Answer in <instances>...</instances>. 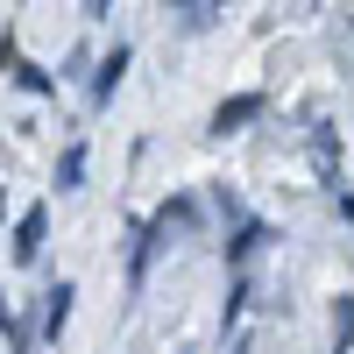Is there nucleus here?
<instances>
[{
  "label": "nucleus",
  "instance_id": "13",
  "mask_svg": "<svg viewBox=\"0 0 354 354\" xmlns=\"http://www.w3.org/2000/svg\"><path fill=\"white\" fill-rule=\"evenodd\" d=\"M163 8H185V15H192V8H198V0H163Z\"/></svg>",
  "mask_w": 354,
  "mask_h": 354
},
{
  "label": "nucleus",
  "instance_id": "7",
  "mask_svg": "<svg viewBox=\"0 0 354 354\" xmlns=\"http://www.w3.org/2000/svg\"><path fill=\"white\" fill-rule=\"evenodd\" d=\"M15 85H21V93H36V100H50V93H57V78H50L43 64H21V57H15Z\"/></svg>",
  "mask_w": 354,
  "mask_h": 354
},
{
  "label": "nucleus",
  "instance_id": "9",
  "mask_svg": "<svg viewBox=\"0 0 354 354\" xmlns=\"http://www.w3.org/2000/svg\"><path fill=\"white\" fill-rule=\"evenodd\" d=\"M333 213H340V220H354V192H347V185H333Z\"/></svg>",
  "mask_w": 354,
  "mask_h": 354
},
{
  "label": "nucleus",
  "instance_id": "10",
  "mask_svg": "<svg viewBox=\"0 0 354 354\" xmlns=\"http://www.w3.org/2000/svg\"><path fill=\"white\" fill-rule=\"evenodd\" d=\"M0 71H15V36H0Z\"/></svg>",
  "mask_w": 354,
  "mask_h": 354
},
{
  "label": "nucleus",
  "instance_id": "11",
  "mask_svg": "<svg viewBox=\"0 0 354 354\" xmlns=\"http://www.w3.org/2000/svg\"><path fill=\"white\" fill-rule=\"evenodd\" d=\"M0 333H15V312H8V298H0Z\"/></svg>",
  "mask_w": 354,
  "mask_h": 354
},
{
  "label": "nucleus",
  "instance_id": "2",
  "mask_svg": "<svg viewBox=\"0 0 354 354\" xmlns=\"http://www.w3.org/2000/svg\"><path fill=\"white\" fill-rule=\"evenodd\" d=\"M262 106H270L262 93H234V100H220V113H213V135L227 142V135H241V128H255V121H262Z\"/></svg>",
  "mask_w": 354,
  "mask_h": 354
},
{
  "label": "nucleus",
  "instance_id": "5",
  "mask_svg": "<svg viewBox=\"0 0 354 354\" xmlns=\"http://www.w3.org/2000/svg\"><path fill=\"white\" fill-rule=\"evenodd\" d=\"M78 185H85V142L71 135L64 149H57V192H78Z\"/></svg>",
  "mask_w": 354,
  "mask_h": 354
},
{
  "label": "nucleus",
  "instance_id": "1",
  "mask_svg": "<svg viewBox=\"0 0 354 354\" xmlns=\"http://www.w3.org/2000/svg\"><path fill=\"white\" fill-rule=\"evenodd\" d=\"M121 78H128V43H113L106 57H100V71H93V93H85V106H113V93H121Z\"/></svg>",
  "mask_w": 354,
  "mask_h": 354
},
{
  "label": "nucleus",
  "instance_id": "12",
  "mask_svg": "<svg viewBox=\"0 0 354 354\" xmlns=\"http://www.w3.org/2000/svg\"><path fill=\"white\" fill-rule=\"evenodd\" d=\"M106 15V0H85V21H100Z\"/></svg>",
  "mask_w": 354,
  "mask_h": 354
},
{
  "label": "nucleus",
  "instance_id": "6",
  "mask_svg": "<svg viewBox=\"0 0 354 354\" xmlns=\"http://www.w3.org/2000/svg\"><path fill=\"white\" fill-rule=\"evenodd\" d=\"M255 248H270V227H262V220H241V227H234V241H227V262H248Z\"/></svg>",
  "mask_w": 354,
  "mask_h": 354
},
{
  "label": "nucleus",
  "instance_id": "8",
  "mask_svg": "<svg viewBox=\"0 0 354 354\" xmlns=\"http://www.w3.org/2000/svg\"><path fill=\"white\" fill-rule=\"evenodd\" d=\"M354 347V298H333V354Z\"/></svg>",
  "mask_w": 354,
  "mask_h": 354
},
{
  "label": "nucleus",
  "instance_id": "4",
  "mask_svg": "<svg viewBox=\"0 0 354 354\" xmlns=\"http://www.w3.org/2000/svg\"><path fill=\"white\" fill-rule=\"evenodd\" d=\"M43 241H50V205H28L15 220V262H43Z\"/></svg>",
  "mask_w": 354,
  "mask_h": 354
},
{
  "label": "nucleus",
  "instance_id": "3",
  "mask_svg": "<svg viewBox=\"0 0 354 354\" xmlns=\"http://www.w3.org/2000/svg\"><path fill=\"white\" fill-rule=\"evenodd\" d=\"M71 305H78V283H71V277H57V283L43 290V340H64Z\"/></svg>",
  "mask_w": 354,
  "mask_h": 354
}]
</instances>
